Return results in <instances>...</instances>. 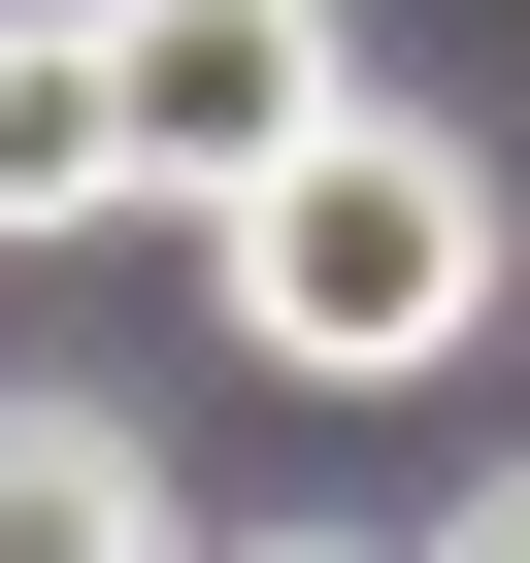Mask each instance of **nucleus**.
<instances>
[{
  "label": "nucleus",
  "instance_id": "nucleus-1",
  "mask_svg": "<svg viewBox=\"0 0 530 563\" xmlns=\"http://www.w3.org/2000/svg\"><path fill=\"white\" fill-rule=\"evenodd\" d=\"M232 332L299 365V398H398V365H464V332H497V166H464L431 100H332L299 166L232 199Z\"/></svg>",
  "mask_w": 530,
  "mask_h": 563
},
{
  "label": "nucleus",
  "instance_id": "nucleus-2",
  "mask_svg": "<svg viewBox=\"0 0 530 563\" xmlns=\"http://www.w3.org/2000/svg\"><path fill=\"white\" fill-rule=\"evenodd\" d=\"M100 67H133V199H199V232L365 100V34H332V0H100Z\"/></svg>",
  "mask_w": 530,
  "mask_h": 563
},
{
  "label": "nucleus",
  "instance_id": "nucleus-3",
  "mask_svg": "<svg viewBox=\"0 0 530 563\" xmlns=\"http://www.w3.org/2000/svg\"><path fill=\"white\" fill-rule=\"evenodd\" d=\"M0 232H133V67H100V0H0Z\"/></svg>",
  "mask_w": 530,
  "mask_h": 563
},
{
  "label": "nucleus",
  "instance_id": "nucleus-4",
  "mask_svg": "<svg viewBox=\"0 0 530 563\" xmlns=\"http://www.w3.org/2000/svg\"><path fill=\"white\" fill-rule=\"evenodd\" d=\"M0 563H199V497L133 464V398H0Z\"/></svg>",
  "mask_w": 530,
  "mask_h": 563
},
{
  "label": "nucleus",
  "instance_id": "nucleus-5",
  "mask_svg": "<svg viewBox=\"0 0 530 563\" xmlns=\"http://www.w3.org/2000/svg\"><path fill=\"white\" fill-rule=\"evenodd\" d=\"M199 563H398V530H199Z\"/></svg>",
  "mask_w": 530,
  "mask_h": 563
},
{
  "label": "nucleus",
  "instance_id": "nucleus-6",
  "mask_svg": "<svg viewBox=\"0 0 530 563\" xmlns=\"http://www.w3.org/2000/svg\"><path fill=\"white\" fill-rule=\"evenodd\" d=\"M431 563H530V464H497V497H464V530H431Z\"/></svg>",
  "mask_w": 530,
  "mask_h": 563
}]
</instances>
